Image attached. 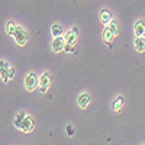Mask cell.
<instances>
[{
	"label": "cell",
	"mask_w": 145,
	"mask_h": 145,
	"mask_svg": "<svg viewBox=\"0 0 145 145\" xmlns=\"http://www.w3.org/2000/svg\"><path fill=\"white\" fill-rule=\"evenodd\" d=\"M123 96H118V97L112 102V109L115 113H120L122 112V107H123Z\"/></svg>",
	"instance_id": "9"
},
{
	"label": "cell",
	"mask_w": 145,
	"mask_h": 145,
	"mask_svg": "<svg viewBox=\"0 0 145 145\" xmlns=\"http://www.w3.org/2000/svg\"><path fill=\"white\" fill-rule=\"evenodd\" d=\"M36 87H39V77L36 72H29L25 77V89L28 91H33Z\"/></svg>",
	"instance_id": "2"
},
{
	"label": "cell",
	"mask_w": 145,
	"mask_h": 145,
	"mask_svg": "<svg viewBox=\"0 0 145 145\" xmlns=\"http://www.w3.org/2000/svg\"><path fill=\"white\" fill-rule=\"evenodd\" d=\"M65 131H67V135H68V137H72V135H74V129H72L71 125H67V126H65Z\"/></svg>",
	"instance_id": "18"
},
{
	"label": "cell",
	"mask_w": 145,
	"mask_h": 145,
	"mask_svg": "<svg viewBox=\"0 0 145 145\" xmlns=\"http://www.w3.org/2000/svg\"><path fill=\"white\" fill-rule=\"evenodd\" d=\"M25 116H26L25 112H19V113L16 115V118H15V126H16V128L20 129V125H22V122H23V119H25Z\"/></svg>",
	"instance_id": "16"
},
{
	"label": "cell",
	"mask_w": 145,
	"mask_h": 145,
	"mask_svg": "<svg viewBox=\"0 0 145 145\" xmlns=\"http://www.w3.org/2000/svg\"><path fill=\"white\" fill-rule=\"evenodd\" d=\"M9 70H10L9 64H7L6 61H2V64H0V74H2V81H3L5 84L9 81V78H7V72H9Z\"/></svg>",
	"instance_id": "12"
},
{
	"label": "cell",
	"mask_w": 145,
	"mask_h": 145,
	"mask_svg": "<svg viewBox=\"0 0 145 145\" xmlns=\"http://www.w3.org/2000/svg\"><path fill=\"white\" fill-rule=\"evenodd\" d=\"M77 38H78V28L74 26L72 29H70L65 33V36H64V39H65V48H64V51L65 52H68V54L72 52V48H74V44H76Z\"/></svg>",
	"instance_id": "1"
},
{
	"label": "cell",
	"mask_w": 145,
	"mask_h": 145,
	"mask_svg": "<svg viewBox=\"0 0 145 145\" xmlns=\"http://www.w3.org/2000/svg\"><path fill=\"white\" fill-rule=\"evenodd\" d=\"M107 26L110 28V31H112V33H113L115 36H118V35H119V25H118V22H116V20H112Z\"/></svg>",
	"instance_id": "17"
},
{
	"label": "cell",
	"mask_w": 145,
	"mask_h": 145,
	"mask_svg": "<svg viewBox=\"0 0 145 145\" xmlns=\"http://www.w3.org/2000/svg\"><path fill=\"white\" fill-rule=\"evenodd\" d=\"M113 39H115V35L112 33L110 28L106 25V28L103 29V41H105V44H106L109 48H112V42H113Z\"/></svg>",
	"instance_id": "7"
},
{
	"label": "cell",
	"mask_w": 145,
	"mask_h": 145,
	"mask_svg": "<svg viewBox=\"0 0 145 145\" xmlns=\"http://www.w3.org/2000/svg\"><path fill=\"white\" fill-rule=\"evenodd\" d=\"M134 46L138 52H145V36H137L134 41Z\"/></svg>",
	"instance_id": "11"
},
{
	"label": "cell",
	"mask_w": 145,
	"mask_h": 145,
	"mask_svg": "<svg viewBox=\"0 0 145 145\" xmlns=\"http://www.w3.org/2000/svg\"><path fill=\"white\" fill-rule=\"evenodd\" d=\"M113 19H112V13L109 12L107 9H102L100 10V22L103 25H109Z\"/></svg>",
	"instance_id": "10"
},
{
	"label": "cell",
	"mask_w": 145,
	"mask_h": 145,
	"mask_svg": "<svg viewBox=\"0 0 145 145\" xmlns=\"http://www.w3.org/2000/svg\"><path fill=\"white\" fill-rule=\"evenodd\" d=\"M16 28H18V26L15 25V22H13V20H7V22H6V33H7V35L13 36Z\"/></svg>",
	"instance_id": "15"
},
{
	"label": "cell",
	"mask_w": 145,
	"mask_h": 145,
	"mask_svg": "<svg viewBox=\"0 0 145 145\" xmlns=\"http://www.w3.org/2000/svg\"><path fill=\"white\" fill-rule=\"evenodd\" d=\"M15 41L19 46H23V45H26L28 44V39H29V36H28V32L23 29L22 26H18L16 31H15Z\"/></svg>",
	"instance_id": "3"
},
{
	"label": "cell",
	"mask_w": 145,
	"mask_h": 145,
	"mask_svg": "<svg viewBox=\"0 0 145 145\" xmlns=\"http://www.w3.org/2000/svg\"><path fill=\"white\" fill-rule=\"evenodd\" d=\"M51 48H52L54 52L64 51V48H65V39H64V36H57V38H54L52 42H51Z\"/></svg>",
	"instance_id": "5"
},
{
	"label": "cell",
	"mask_w": 145,
	"mask_h": 145,
	"mask_svg": "<svg viewBox=\"0 0 145 145\" xmlns=\"http://www.w3.org/2000/svg\"><path fill=\"white\" fill-rule=\"evenodd\" d=\"M33 126H35L33 119L29 115H26L25 119H23V122H22V125H20V131H23V132H26V134H28V132L33 131Z\"/></svg>",
	"instance_id": "6"
},
{
	"label": "cell",
	"mask_w": 145,
	"mask_h": 145,
	"mask_svg": "<svg viewBox=\"0 0 145 145\" xmlns=\"http://www.w3.org/2000/svg\"><path fill=\"white\" fill-rule=\"evenodd\" d=\"M51 35L54 36V38H57V36H63V26L58 25V23H54L52 28H51Z\"/></svg>",
	"instance_id": "14"
},
{
	"label": "cell",
	"mask_w": 145,
	"mask_h": 145,
	"mask_svg": "<svg viewBox=\"0 0 145 145\" xmlns=\"http://www.w3.org/2000/svg\"><path fill=\"white\" fill-rule=\"evenodd\" d=\"M13 77H15V70H13V68H10V70H9V72H7V78H9V80H12Z\"/></svg>",
	"instance_id": "19"
},
{
	"label": "cell",
	"mask_w": 145,
	"mask_h": 145,
	"mask_svg": "<svg viewBox=\"0 0 145 145\" xmlns=\"http://www.w3.org/2000/svg\"><path fill=\"white\" fill-rule=\"evenodd\" d=\"M91 102V97H90V94L89 93H81L78 96V99H77V105L81 107V109H86Z\"/></svg>",
	"instance_id": "8"
},
{
	"label": "cell",
	"mask_w": 145,
	"mask_h": 145,
	"mask_svg": "<svg viewBox=\"0 0 145 145\" xmlns=\"http://www.w3.org/2000/svg\"><path fill=\"white\" fill-rule=\"evenodd\" d=\"M135 36H145V23L142 20H137L134 26Z\"/></svg>",
	"instance_id": "13"
},
{
	"label": "cell",
	"mask_w": 145,
	"mask_h": 145,
	"mask_svg": "<svg viewBox=\"0 0 145 145\" xmlns=\"http://www.w3.org/2000/svg\"><path fill=\"white\" fill-rule=\"evenodd\" d=\"M51 86V77H50V72H42L39 76V90L41 93H46V90L50 89Z\"/></svg>",
	"instance_id": "4"
}]
</instances>
